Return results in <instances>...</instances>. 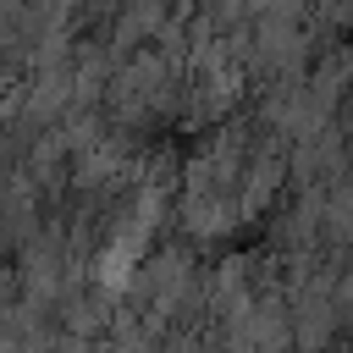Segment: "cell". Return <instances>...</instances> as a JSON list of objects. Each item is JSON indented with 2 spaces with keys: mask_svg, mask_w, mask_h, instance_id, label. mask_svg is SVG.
Wrapping results in <instances>:
<instances>
[]
</instances>
